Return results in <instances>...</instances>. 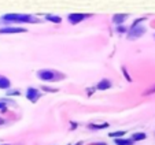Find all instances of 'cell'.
<instances>
[{
	"label": "cell",
	"mask_w": 155,
	"mask_h": 145,
	"mask_svg": "<svg viewBox=\"0 0 155 145\" xmlns=\"http://www.w3.org/2000/svg\"><path fill=\"white\" fill-rule=\"evenodd\" d=\"M3 22H17V23H38L40 19L30 14H18V12H11V14H4L0 18Z\"/></svg>",
	"instance_id": "1"
},
{
	"label": "cell",
	"mask_w": 155,
	"mask_h": 145,
	"mask_svg": "<svg viewBox=\"0 0 155 145\" xmlns=\"http://www.w3.org/2000/svg\"><path fill=\"white\" fill-rule=\"evenodd\" d=\"M37 77L41 81H45V82H55L64 78L63 74H61L59 71H54V70H38Z\"/></svg>",
	"instance_id": "2"
},
{
	"label": "cell",
	"mask_w": 155,
	"mask_h": 145,
	"mask_svg": "<svg viewBox=\"0 0 155 145\" xmlns=\"http://www.w3.org/2000/svg\"><path fill=\"white\" fill-rule=\"evenodd\" d=\"M144 33H146V27L139 25V26H130V29L128 30L126 36H128L129 40H136V38L141 37Z\"/></svg>",
	"instance_id": "3"
},
{
	"label": "cell",
	"mask_w": 155,
	"mask_h": 145,
	"mask_svg": "<svg viewBox=\"0 0 155 145\" xmlns=\"http://www.w3.org/2000/svg\"><path fill=\"white\" fill-rule=\"evenodd\" d=\"M88 17H91V14H81V12H71L68 15V21L71 25H77V23L82 22L84 19H87Z\"/></svg>",
	"instance_id": "4"
},
{
	"label": "cell",
	"mask_w": 155,
	"mask_h": 145,
	"mask_svg": "<svg viewBox=\"0 0 155 145\" xmlns=\"http://www.w3.org/2000/svg\"><path fill=\"white\" fill-rule=\"evenodd\" d=\"M28 29L21 26H4L0 27V34H15V33H26Z\"/></svg>",
	"instance_id": "5"
},
{
	"label": "cell",
	"mask_w": 155,
	"mask_h": 145,
	"mask_svg": "<svg viewBox=\"0 0 155 145\" xmlns=\"http://www.w3.org/2000/svg\"><path fill=\"white\" fill-rule=\"evenodd\" d=\"M26 97H28V100H29V102L36 103V102H37V100L41 97V93H40V90L36 89V88H28V90H26Z\"/></svg>",
	"instance_id": "6"
},
{
	"label": "cell",
	"mask_w": 155,
	"mask_h": 145,
	"mask_svg": "<svg viewBox=\"0 0 155 145\" xmlns=\"http://www.w3.org/2000/svg\"><path fill=\"white\" fill-rule=\"evenodd\" d=\"M128 17H129L128 14H114V15H113V19L111 21L118 26V25H122V23L128 19Z\"/></svg>",
	"instance_id": "7"
},
{
	"label": "cell",
	"mask_w": 155,
	"mask_h": 145,
	"mask_svg": "<svg viewBox=\"0 0 155 145\" xmlns=\"http://www.w3.org/2000/svg\"><path fill=\"white\" fill-rule=\"evenodd\" d=\"M96 88L99 90H107V89H110L111 88V81L110 79H102V81H99V84L96 85Z\"/></svg>",
	"instance_id": "8"
},
{
	"label": "cell",
	"mask_w": 155,
	"mask_h": 145,
	"mask_svg": "<svg viewBox=\"0 0 155 145\" xmlns=\"http://www.w3.org/2000/svg\"><path fill=\"white\" fill-rule=\"evenodd\" d=\"M11 86V81L7 77L0 76V89H10Z\"/></svg>",
	"instance_id": "9"
},
{
	"label": "cell",
	"mask_w": 155,
	"mask_h": 145,
	"mask_svg": "<svg viewBox=\"0 0 155 145\" xmlns=\"http://www.w3.org/2000/svg\"><path fill=\"white\" fill-rule=\"evenodd\" d=\"M45 19L50 21V22H54V23H61L62 22V18L59 15H54V14H47L45 15Z\"/></svg>",
	"instance_id": "10"
},
{
	"label": "cell",
	"mask_w": 155,
	"mask_h": 145,
	"mask_svg": "<svg viewBox=\"0 0 155 145\" xmlns=\"http://www.w3.org/2000/svg\"><path fill=\"white\" fill-rule=\"evenodd\" d=\"M115 144L117 145H132L133 140H126V138H115Z\"/></svg>",
	"instance_id": "11"
},
{
	"label": "cell",
	"mask_w": 155,
	"mask_h": 145,
	"mask_svg": "<svg viewBox=\"0 0 155 145\" xmlns=\"http://www.w3.org/2000/svg\"><path fill=\"white\" fill-rule=\"evenodd\" d=\"M88 127L92 129V130H100V129L108 127V123H100V125H95V123H91V125L88 126Z\"/></svg>",
	"instance_id": "12"
},
{
	"label": "cell",
	"mask_w": 155,
	"mask_h": 145,
	"mask_svg": "<svg viewBox=\"0 0 155 145\" xmlns=\"http://www.w3.org/2000/svg\"><path fill=\"white\" fill-rule=\"evenodd\" d=\"M108 136L111 137V138H121V137L125 136V131L124 130H118V131H113V133H110Z\"/></svg>",
	"instance_id": "13"
},
{
	"label": "cell",
	"mask_w": 155,
	"mask_h": 145,
	"mask_svg": "<svg viewBox=\"0 0 155 145\" xmlns=\"http://www.w3.org/2000/svg\"><path fill=\"white\" fill-rule=\"evenodd\" d=\"M146 133H135L133 136H132V140L133 141H141V140L146 138Z\"/></svg>",
	"instance_id": "14"
},
{
	"label": "cell",
	"mask_w": 155,
	"mask_h": 145,
	"mask_svg": "<svg viewBox=\"0 0 155 145\" xmlns=\"http://www.w3.org/2000/svg\"><path fill=\"white\" fill-rule=\"evenodd\" d=\"M41 89L44 90V92H50V93H55V92H58V89L56 88H50V86H41Z\"/></svg>",
	"instance_id": "15"
},
{
	"label": "cell",
	"mask_w": 155,
	"mask_h": 145,
	"mask_svg": "<svg viewBox=\"0 0 155 145\" xmlns=\"http://www.w3.org/2000/svg\"><path fill=\"white\" fill-rule=\"evenodd\" d=\"M147 18H144V17H141V18H137V19L136 21H133V23H132V26H139V25H140L141 22H144V21H146Z\"/></svg>",
	"instance_id": "16"
},
{
	"label": "cell",
	"mask_w": 155,
	"mask_h": 145,
	"mask_svg": "<svg viewBox=\"0 0 155 145\" xmlns=\"http://www.w3.org/2000/svg\"><path fill=\"white\" fill-rule=\"evenodd\" d=\"M128 27H126V26H124V25H118V26H117V32L118 33H128Z\"/></svg>",
	"instance_id": "17"
},
{
	"label": "cell",
	"mask_w": 155,
	"mask_h": 145,
	"mask_svg": "<svg viewBox=\"0 0 155 145\" xmlns=\"http://www.w3.org/2000/svg\"><path fill=\"white\" fill-rule=\"evenodd\" d=\"M122 72H124V76H125L126 81H128V82H132V77L128 74V71H126V69H125V67H122Z\"/></svg>",
	"instance_id": "18"
},
{
	"label": "cell",
	"mask_w": 155,
	"mask_h": 145,
	"mask_svg": "<svg viewBox=\"0 0 155 145\" xmlns=\"http://www.w3.org/2000/svg\"><path fill=\"white\" fill-rule=\"evenodd\" d=\"M0 110L3 111V112H6V100H0Z\"/></svg>",
	"instance_id": "19"
},
{
	"label": "cell",
	"mask_w": 155,
	"mask_h": 145,
	"mask_svg": "<svg viewBox=\"0 0 155 145\" xmlns=\"http://www.w3.org/2000/svg\"><path fill=\"white\" fill-rule=\"evenodd\" d=\"M7 95H8V96H18V95H19V90H8V92H7Z\"/></svg>",
	"instance_id": "20"
},
{
	"label": "cell",
	"mask_w": 155,
	"mask_h": 145,
	"mask_svg": "<svg viewBox=\"0 0 155 145\" xmlns=\"http://www.w3.org/2000/svg\"><path fill=\"white\" fill-rule=\"evenodd\" d=\"M151 93H155V86H152L151 89H148L146 93H144V95H151Z\"/></svg>",
	"instance_id": "21"
},
{
	"label": "cell",
	"mask_w": 155,
	"mask_h": 145,
	"mask_svg": "<svg viewBox=\"0 0 155 145\" xmlns=\"http://www.w3.org/2000/svg\"><path fill=\"white\" fill-rule=\"evenodd\" d=\"M92 145H107V144H104V142H96V144H92Z\"/></svg>",
	"instance_id": "22"
},
{
	"label": "cell",
	"mask_w": 155,
	"mask_h": 145,
	"mask_svg": "<svg viewBox=\"0 0 155 145\" xmlns=\"http://www.w3.org/2000/svg\"><path fill=\"white\" fill-rule=\"evenodd\" d=\"M3 123H4V119H3V118H0V125H3Z\"/></svg>",
	"instance_id": "23"
},
{
	"label": "cell",
	"mask_w": 155,
	"mask_h": 145,
	"mask_svg": "<svg viewBox=\"0 0 155 145\" xmlns=\"http://www.w3.org/2000/svg\"><path fill=\"white\" fill-rule=\"evenodd\" d=\"M74 145H82V141H78L77 144H74Z\"/></svg>",
	"instance_id": "24"
},
{
	"label": "cell",
	"mask_w": 155,
	"mask_h": 145,
	"mask_svg": "<svg viewBox=\"0 0 155 145\" xmlns=\"http://www.w3.org/2000/svg\"><path fill=\"white\" fill-rule=\"evenodd\" d=\"M2 145H8V144H2Z\"/></svg>",
	"instance_id": "25"
}]
</instances>
